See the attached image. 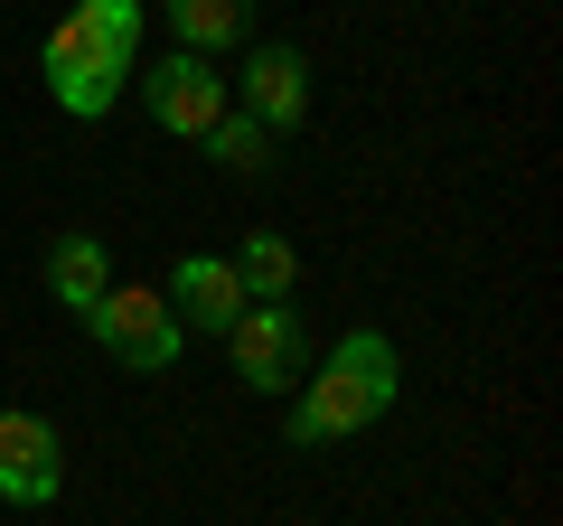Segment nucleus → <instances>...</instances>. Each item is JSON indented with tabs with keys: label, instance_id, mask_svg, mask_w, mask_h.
<instances>
[{
	"label": "nucleus",
	"instance_id": "9b49d317",
	"mask_svg": "<svg viewBox=\"0 0 563 526\" xmlns=\"http://www.w3.org/2000/svg\"><path fill=\"white\" fill-rule=\"evenodd\" d=\"M225 263L244 273V302H291V283H301V254H291L282 235H244Z\"/></svg>",
	"mask_w": 563,
	"mask_h": 526
},
{
	"label": "nucleus",
	"instance_id": "ddd939ff",
	"mask_svg": "<svg viewBox=\"0 0 563 526\" xmlns=\"http://www.w3.org/2000/svg\"><path fill=\"white\" fill-rule=\"evenodd\" d=\"M273 132H263V122L254 113H225L217 122V132H207V161H217V169H235V179H254V169H273Z\"/></svg>",
	"mask_w": 563,
	"mask_h": 526
},
{
	"label": "nucleus",
	"instance_id": "39448f33",
	"mask_svg": "<svg viewBox=\"0 0 563 526\" xmlns=\"http://www.w3.org/2000/svg\"><path fill=\"white\" fill-rule=\"evenodd\" d=\"M225 348H235V376L254 385V395H282V385H301V358H310L301 310H291V302H244V320L225 329Z\"/></svg>",
	"mask_w": 563,
	"mask_h": 526
},
{
	"label": "nucleus",
	"instance_id": "f257e3e1",
	"mask_svg": "<svg viewBox=\"0 0 563 526\" xmlns=\"http://www.w3.org/2000/svg\"><path fill=\"white\" fill-rule=\"evenodd\" d=\"M395 385H404L395 339H385V329H347V339L320 358V376H301V405H291V442L320 451V442H347V432L385 424Z\"/></svg>",
	"mask_w": 563,
	"mask_h": 526
},
{
	"label": "nucleus",
	"instance_id": "f8f14e48",
	"mask_svg": "<svg viewBox=\"0 0 563 526\" xmlns=\"http://www.w3.org/2000/svg\"><path fill=\"white\" fill-rule=\"evenodd\" d=\"M66 20L85 29V39L103 47V57H122V66H141V0H76V10H66Z\"/></svg>",
	"mask_w": 563,
	"mask_h": 526
},
{
	"label": "nucleus",
	"instance_id": "423d86ee",
	"mask_svg": "<svg viewBox=\"0 0 563 526\" xmlns=\"http://www.w3.org/2000/svg\"><path fill=\"white\" fill-rule=\"evenodd\" d=\"M66 480V451L47 414H0V498L10 507H47Z\"/></svg>",
	"mask_w": 563,
	"mask_h": 526
},
{
	"label": "nucleus",
	"instance_id": "20e7f679",
	"mask_svg": "<svg viewBox=\"0 0 563 526\" xmlns=\"http://www.w3.org/2000/svg\"><path fill=\"white\" fill-rule=\"evenodd\" d=\"M38 66H47V95H57V113H76V122H103V113L122 103V85H132V66H122V57H103V47L85 39L76 20H57V29H47Z\"/></svg>",
	"mask_w": 563,
	"mask_h": 526
},
{
	"label": "nucleus",
	"instance_id": "1a4fd4ad",
	"mask_svg": "<svg viewBox=\"0 0 563 526\" xmlns=\"http://www.w3.org/2000/svg\"><path fill=\"white\" fill-rule=\"evenodd\" d=\"M103 283H113V254H103V235H57L47 244V292H57V310H95Z\"/></svg>",
	"mask_w": 563,
	"mask_h": 526
},
{
	"label": "nucleus",
	"instance_id": "f03ea898",
	"mask_svg": "<svg viewBox=\"0 0 563 526\" xmlns=\"http://www.w3.org/2000/svg\"><path fill=\"white\" fill-rule=\"evenodd\" d=\"M85 329H95V348H113L141 376H161L179 358V310H169V292H141V283H103V302L85 310Z\"/></svg>",
	"mask_w": 563,
	"mask_h": 526
},
{
	"label": "nucleus",
	"instance_id": "0eeeda50",
	"mask_svg": "<svg viewBox=\"0 0 563 526\" xmlns=\"http://www.w3.org/2000/svg\"><path fill=\"white\" fill-rule=\"evenodd\" d=\"M244 113H254L273 142H291L310 122V57L301 47H254V57H244Z\"/></svg>",
	"mask_w": 563,
	"mask_h": 526
},
{
	"label": "nucleus",
	"instance_id": "9d476101",
	"mask_svg": "<svg viewBox=\"0 0 563 526\" xmlns=\"http://www.w3.org/2000/svg\"><path fill=\"white\" fill-rule=\"evenodd\" d=\"M169 29H179V47L217 57V47H235L254 29V0H169Z\"/></svg>",
	"mask_w": 563,
	"mask_h": 526
},
{
	"label": "nucleus",
	"instance_id": "7ed1b4c3",
	"mask_svg": "<svg viewBox=\"0 0 563 526\" xmlns=\"http://www.w3.org/2000/svg\"><path fill=\"white\" fill-rule=\"evenodd\" d=\"M141 76V103H151V122L161 132H179V142H207L235 103H225V76L198 57V47H179V57H161V66H132Z\"/></svg>",
	"mask_w": 563,
	"mask_h": 526
},
{
	"label": "nucleus",
	"instance_id": "6e6552de",
	"mask_svg": "<svg viewBox=\"0 0 563 526\" xmlns=\"http://www.w3.org/2000/svg\"><path fill=\"white\" fill-rule=\"evenodd\" d=\"M169 310H179V329L198 320L207 339H225V329L244 320V273L225 254H179L169 263Z\"/></svg>",
	"mask_w": 563,
	"mask_h": 526
}]
</instances>
